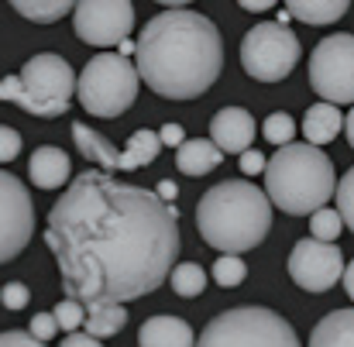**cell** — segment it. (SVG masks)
I'll return each mask as SVG.
<instances>
[{
	"label": "cell",
	"mask_w": 354,
	"mask_h": 347,
	"mask_svg": "<svg viewBox=\"0 0 354 347\" xmlns=\"http://www.w3.org/2000/svg\"><path fill=\"white\" fill-rule=\"evenodd\" d=\"M179 210L104 169L80 172L48 210L45 244L69 299L127 303L155 292L179 254Z\"/></svg>",
	"instance_id": "6da1fadb"
},
{
	"label": "cell",
	"mask_w": 354,
	"mask_h": 347,
	"mask_svg": "<svg viewBox=\"0 0 354 347\" xmlns=\"http://www.w3.org/2000/svg\"><path fill=\"white\" fill-rule=\"evenodd\" d=\"M134 69L151 93L165 100H196L224 69V38L210 17L169 7L141 28Z\"/></svg>",
	"instance_id": "7a4b0ae2"
},
{
	"label": "cell",
	"mask_w": 354,
	"mask_h": 347,
	"mask_svg": "<svg viewBox=\"0 0 354 347\" xmlns=\"http://www.w3.org/2000/svg\"><path fill=\"white\" fill-rule=\"evenodd\" d=\"M196 227L214 251L244 254V251L258 247L265 241V234L272 231V203H268L265 189H258L244 179H227L200 196Z\"/></svg>",
	"instance_id": "3957f363"
},
{
	"label": "cell",
	"mask_w": 354,
	"mask_h": 347,
	"mask_svg": "<svg viewBox=\"0 0 354 347\" xmlns=\"http://www.w3.org/2000/svg\"><path fill=\"white\" fill-rule=\"evenodd\" d=\"M265 196L289 217H310L334 196V162L317 144H279L272 162H265Z\"/></svg>",
	"instance_id": "277c9868"
},
{
	"label": "cell",
	"mask_w": 354,
	"mask_h": 347,
	"mask_svg": "<svg viewBox=\"0 0 354 347\" xmlns=\"http://www.w3.org/2000/svg\"><path fill=\"white\" fill-rule=\"evenodd\" d=\"M76 93L73 66L55 52H38L24 62L17 76L0 79V100L17 104L35 117H62Z\"/></svg>",
	"instance_id": "5b68a950"
},
{
	"label": "cell",
	"mask_w": 354,
	"mask_h": 347,
	"mask_svg": "<svg viewBox=\"0 0 354 347\" xmlns=\"http://www.w3.org/2000/svg\"><path fill=\"white\" fill-rule=\"evenodd\" d=\"M138 69L127 55L104 52L86 62V69L76 79V93L83 111L93 117H120L138 100Z\"/></svg>",
	"instance_id": "8992f818"
},
{
	"label": "cell",
	"mask_w": 354,
	"mask_h": 347,
	"mask_svg": "<svg viewBox=\"0 0 354 347\" xmlns=\"http://www.w3.org/2000/svg\"><path fill=\"white\" fill-rule=\"evenodd\" d=\"M193 347H299V337L275 310L237 306L214 317Z\"/></svg>",
	"instance_id": "52a82bcc"
},
{
	"label": "cell",
	"mask_w": 354,
	"mask_h": 347,
	"mask_svg": "<svg viewBox=\"0 0 354 347\" xmlns=\"http://www.w3.org/2000/svg\"><path fill=\"white\" fill-rule=\"evenodd\" d=\"M299 62V35L286 24H254L241 38V66L258 83H282Z\"/></svg>",
	"instance_id": "ba28073f"
},
{
	"label": "cell",
	"mask_w": 354,
	"mask_h": 347,
	"mask_svg": "<svg viewBox=\"0 0 354 347\" xmlns=\"http://www.w3.org/2000/svg\"><path fill=\"white\" fill-rule=\"evenodd\" d=\"M310 86L337 107H348L354 100V38L337 31L317 41L310 55Z\"/></svg>",
	"instance_id": "9c48e42d"
},
{
	"label": "cell",
	"mask_w": 354,
	"mask_h": 347,
	"mask_svg": "<svg viewBox=\"0 0 354 347\" xmlns=\"http://www.w3.org/2000/svg\"><path fill=\"white\" fill-rule=\"evenodd\" d=\"M73 28L80 41L93 48H114L134 31V3L131 0H76Z\"/></svg>",
	"instance_id": "30bf717a"
},
{
	"label": "cell",
	"mask_w": 354,
	"mask_h": 347,
	"mask_svg": "<svg viewBox=\"0 0 354 347\" xmlns=\"http://www.w3.org/2000/svg\"><path fill=\"white\" fill-rule=\"evenodd\" d=\"M344 251L334 241H317V237H299L292 254H289V275L299 289L306 292H327L341 282L344 272Z\"/></svg>",
	"instance_id": "8fae6325"
},
{
	"label": "cell",
	"mask_w": 354,
	"mask_h": 347,
	"mask_svg": "<svg viewBox=\"0 0 354 347\" xmlns=\"http://www.w3.org/2000/svg\"><path fill=\"white\" fill-rule=\"evenodd\" d=\"M35 234V203L24 182L0 169V265L14 261Z\"/></svg>",
	"instance_id": "7c38bea8"
},
{
	"label": "cell",
	"mask_w": 354,
	"mask_h": 347,
	"mask_svg": "<svg viewBox=\"0 0 354 347\" xmlns=\"http://www.w3.org/2000/svg\"><path fill=\"white\" fill-rule=\"evenodd\" d=\"M254 131H258V124H254V117L248 114L244 107H224L210 120V141L224 155H241L244 148H251Z\"/></svg>",
	"instance_id": "4fadbf2b"
},
{
	"label": "cell",
	"mask_w": 354,
	"mask_h": 347,
	"mask_svg": "<svg viewBox=\"0 0 354 347\" xmlns=\"http://www.w3.org/2000/svg\"><path fill=\"white\" fill-rule=\"evenodd\" d=\"M69 172H73L69 155L55 144H41L28 162V176L38 189H62L69 182Z\"/></svg>",
	"instance_id": "5bb4252c"
},
{
	"label": "cell",
	"mask_w": 354,
	"mask_h": 347,
	"mask_svg": "<svg viewBox=\"0 0 354 347\" xmlns=\"http://www.w3.org/2000/svg\"><path fill=\"white\" fill-rule=\"evenodd\" d=\"M138 347H193V330L179 317H151L138 330Z\"/></svg>",
	"instance_id": "9a60e30c"
},
{
	"label": "cell",
	"mask_w": 354,
	"mask_h": 347,
	"mask_svg": "<svg viewBox=\"0 0 354 347\" xmlns=\"http://www.w3.org/2000/svg\"><path fill=\"white\" fill-rule=\"evenodd\" d=\"M221 162H224V151L210 138H189L176 148V169L183 176H207Z\"/></svg>",
	"instance_id": "2e32d148"
},
{
	"label": "cell",
	"mask_w": 354,
	"mask_h": 347,
	"mask_svg": "<svg viewBox=\"0 0 354 347\" xmlns=\"http://www.w3.org/2000/svg\"><path fill=\"white\" fill-rule=\"evenodd\" d=\"M341 127H344V111H341L337 104H327V100L313 104V107L306 111V117H303L306 144H317V148L330 144V141L341 134Z\"/></svg>",
	"instance_id": "e0dca14e"
},
{
	"label": "cell",
	"mask_w": 354,
	"mask_h": 347,
	"mask_svg": "<svg viewBox=\"0 0 354 347\" xmlns=\"http://www.w3.org/2000/svg\"><path fill=\"white\" fill-rule=\"evenodd\" d=\"M73 141H76V148H80V155L86 158V162H93L97 169H104V172H114L118 169V158L120 151L111 144V138H104V134H97L93 127H86V124H73Z\"/></svg>",
	"instance_id": "ac0fdd59"
},
{
	"label": "cell",
	"mask_w": 354,
	"mask_h": 347,
	"mask_svg": "<svg viewBox=\"0 0 354 347\" xmlns=\"http://www.w3.org/2000/svg\"><path fill=\"white\" fill-rule=\"evenodd\" d=\"M310 347H354V313L351 310H334V313H327V317L313 327Z\"/></svg>",
	"instance_id": "d6986e66"
},
{
	"label": "cell",
	"mask_w": 354,
	"mask_h": 347,
	"mask_svg": "<svg viewBox=\"0 0 354 347\" xmlns=\"http://www.w3.org/2000/svg\"><path fill=\"white\" fill-rule=\"evenodd\" d=\"M127 323V310L120 303H90L86 306V317H83V327L90 337L97 341H107V337H118Z\"/></svg>",
	"instance_id": "ffe728a7"
},
{
	"label": "cell",
	"mask_w": 354,
	"mask_h": 347,
	"mask_svg": "<svg viewBox=\"0 0 354 347\" xmlns=\"http://www.w3.org/2000/svg\"><path fill=\"white\" fill-rule=\"evenodd\" d=\"M158 151H162L158 134L148 131V127H141V131H134L127 138V144H124V151H120V158H118V169H124V172L145 169V165H151L158 158Z\"/></svg>",
	"instance_id": "44dd1931"
},
{
	"label": "cell",
	"mask_w": 354,
	"mask_h": 347,
	"mask_svg": "<svg viewBox=\"0 0 354 347\" xmlns=\"http://www.w3.org/2000/svg\"><path fill=\"white\" fill-rule=\"evenodd\" d=\"M286 7L303 24H334L348 14L351 0H286Z\"/></svg>",
	"instance_id": "7402d4cb"
},
{
	"label": "cell",
	"mask_w": 354,
	"mask_h": 347,
	"mask_svg": "<svg viewBox=\"0 0 354 347\" xmlns=\"http://www.w3.org/2000/svg\"><path fill=\"white\" fill-rule=\"evenodd\" d=\"M76 0H10V7L24 17V21H35V24H52L59 17H66L73 10Z\"/></svg>",
	"instance_id": "603a6c76"
},
{
	"label": "cell",
	"mask_w": 354,
	"mask_h": 347,
	"mask_svg": "<svg viewBox=\"0 0 354 347\" xmlns=\"http://www.w3.org/2000/svg\"><path fill=\"white\" fill-rule=\"evenodd\" d=\"M165 279L172 282L176 296H183V299H193V296H200V292L207 289V272H203V268H200L196 261H183V265H172Z\"/></svg>",
	"instance_id": "cb8c5ba5"
},
{
	"label": "cell",
	"mask_w": 354,
	"mask_h": 347,
	"mask_svg": "<svg viewBox=\"0 0 354 347\" xmlns=\"http://www.w3.org/2000/svg\"><path fill=\"white\" fill-rule=\"evenodd\" d=\"M244 275H248V265H244L241 254H221V258L214 261V279H217V285H224V289L241 285Z\"/></svg>",
	"instance_id": "d4e9b609"
},
{
	"label": "cell",
	"mask_w": 354,
	"mask_h": 347,
	"mask_svg": "<svg viewBox=\"0 0 354 347\" xmlns=\"http://www.w3.org/2000/svg\"><path fill=\"white\" fill-rule=\"evenodd\" d=\"M310 231H313L317 241H337L341 231H344V224H341L337 210L320 207V210H313V214H310Z\"/></svg>",
	"instance_id": "484cf974"
},
{
	"label": "cell",
	"mask_w": 354,
	"mask_h": 347,
	"mask_svg": "<svg viewBox=\"0 0 354 347\" xmlns=\"http://www.w3.org/2000/svg\"><path fill=\"white\" fill-rule=\"evenodd\" d=\"M354 172H344L337 182H334V196L330 200H337V217H341V224L344 227H354Z\"/></svg>",
	"instance_id": "4316f807"
},
{
	"label": "cell",
	"mask_w": 354,
	"mask_h": 347,
	"mask_svg": "<svg viewBox=\"0 0 354 347\" xmlns=\"http://www.w3.org/2000/svg\"><path fill=\"white\" fill-rule=\"evenodd\" d=\"M261 131H265V138L272 144H289L296 138V120L289 114H268L265 124H261Z\"/></svg>",
	"instance_id": "83f0119b"
},
{
	"label": "cell",
	"mask_w": 354,
	"mask_h": 347,
	"mask_svg": "<svg viewBox=\"0 0 354 347\" xmlns=\"http://www.w3.org/2000/svg\"><path fill=\"white\" fill-rule=\"evenodd\" d=\"M52 317H55V327H59V330H69V334H73V330H80V323H83V317H86V306L66 296V299L52 310Z\"/></svg>",
	"instance_id": "f1b7e54d"
},
{
	"label": "cell",
	"mask_w": 354,
	"mask_h": 347,
	"mask_svg": "<svg viewBox=\"0 0 354 347\" xmlns=\"http://www.w3.org/2000/svg\"><path fill=\"white\" fill-rule=\"evenodd\" d=\"M0 303H3L7 310H24V306L31 303V292H28L24 282H7V285L0 289Z\"/></svg>",
	"instance_id": "f546056e"
},
{
	"label": "cell",
	"mask_w": 354,
	"mask_h": 347,
	"mask_svg": "<svg viewBox=\"0 0 354 347\" xmlns=\"http://www.w3.org/2000/svg\"><path fill=\"white\" fill-rule=\"evenodd\" d=\"M28 334H31L35 341H45V344H48V341L59 334V327H55V317H52V313H35V317H31V327H28Z\"/></svg>",
	"instance_id": "4dcf8cb0"
},
{
	"label": "cell",
	"mask_w": 354,
	"mask_h": 347,
	"mask_svg": "<svg viewBox=\"0 0 354 347\" xmlns=\"http://www.w3.org/2000/svg\"><path fill=\"white\" fill-rule=\"evenodd\" d=\"M17 151H21V134H17L14 127L0 124V165H3V162H14Z\"/></svg>",
	"instance_id": "1f68e13d"
},
{
	"label": "cell",
	"mask_w": 354,
	"mask_h": 347,
	"mask_svg": "<svg viewBox=\"0 0 354 347\" xmlns=\"http://www.w3.org/2000/svg\"><path fill=\"white\" fill-rule=\"evenodd\" d=\"M0 347H48L45 341H35L31 334L24 330H3L0 334Z\"/></svg>",
	"instance_id": "d6a6232c"
},
{
	"label": "cell",
	"mask_w": 354,
	"mask_h": 347,
	"mask_svg": "<svg viewBox=\"0 0 354 347\" xmlns=\"http://www.w3.org/2000/svg\"><path fill=\"white\" fill-rule=\"evenodd\" d=\"M261 169H265V155H261V151H254V148H244V151H241V172L258 176Z\"/></svg>",
	"instance_id": "836d02e7"
},
{
	"label": "cell",
	"mask_w": 354,
	"mask_h": 347,
	"mask_svg": "<svg viewBox=\"0 0 354 347\" xmlns=\"http://www.w3.org/2000/svg\"><path fill=\"white\" fill-rule=\"evenodd\" d=\"M155 134H158V141L169 144V148H179V144L186 141V131H183L179 124H162V131H155Z\"/></svg>",
	"instance_id": "e575fe53"
},
{
	"label": "cell",
	"mask_w": 354,
	"mask_h": 347,
	"mask_svg": "<svg viewBox=\"0 0 354 347\" xmlns=\"http://www.w3.org/2000/svg\"><path fill=\"white\" fill-rule=\"evenodd\" d=\"M59 347H104V344H100L97 337H90L86 330H83V334H80V330H73V334H69V337H66Z\"/></svg>",
	"instance_id": "d590c367"
},
{
	"label": "cell",
	"mask_w": 354,
	"mask_h": 347,
	"mask_svg": "<svg viewBox=\"0 0 354 347\" xmlns=\"http://www.w3.org/2000/svg\"><path fill=\"white\" fill-rule=\"evenodd\" d=\"M155 196H158L162 203H172V200H176V182L162 179V182H158V189H155Z\"/></svg>",
	"instance_id": "8d00e7d4"
},
{
	"label": "cell",
	"mask_w": 354,
	"mask_h": 347,
	"mask_svg": "<svg viewBox=\"0 0 354 347\" xmlns=\"http://www.w3.org/2000/svg\"><path fill=\"white\" fill-rule=\"evenodd\" d=\"M237 3H241L244 10H254V14H258V10H268V7H275L279 0H237Z\"/></svg>",
	"instance_id": "74e56055"
},
{
	"label": "cell",
	"mask_w": 354,
	"mask_h": 347,
	"mask_svg": "<svg viewBox=\"0 0 354 347\" xmlns=\"http://www.w3.org/2000/svg\"><path fill=\"white\" fill-rule=\"evenodd\" d=\"M341 279H344V289H348V296H354V265H344Z\"/></svg>",
	"instance_id": "f35d334b"
},
{
	"label": "cell",
	"mask_w": 354,
	"mask_h": 347,
	"mask_svg": "<svg viewBox=\"0 0 354 347\" xmlns=\"http://www.w3.org/2000/svg\"><path fill=\"white\" fill-rule=\"evenodd\" d=\"M118 52H120V55H131V52H134V45H131V38H124V41H120V45H118Z\"/></svg>",
	"instance_id": "ab89813d"
},
{
	"label": "cell",
	"mask_w": 354,
	"mask_h": 347,
	"mask_svg": "<svg viewBox=\"0 0 354 347\" xmlns=\"http://www.w3.org/2000/svg\"><path fill=\"white\" fill-rule=\"evenodd\" d=\"M155 3H165V7H186V3H193V0H155Z\"/></svg>",
	"instance_id": "60d3db41"
}]
</instances>
